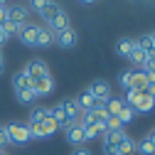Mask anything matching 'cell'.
Segmentation results:
<instances>
[{"label": "cell", "mask_w": 155, "mask_h": 155, "mask_svg": "<svg viewBox=\"0 0 155 155\" xmlns=\"http://www.w3.org/2000/svg\"><path fill=\"white\" fill-rule=\"evenodd\" d=\"M133 47H135V40H130V37H121V40L116 42V54H118V57H126V59H128V54H130Z\"/></svg>", "instance_id": "16"}, {"label": "cell", "mask_w": 155, "mask_h": 155, "mask_svg": "<svg viewBox=\"0 0 155 155\" xmlns=\"http://www.w3.org/2000/svg\"><path fill=\"white\" fill-rule=\"evenodd\" d=\"M30 84H32V81L27 79L25 71H17V74L12 76V86H15V91H17V89H30Z\"/></svg>", "instance_id": "22"}, {"label": "cell", "mask_w": 155, "mask_h": 155, "mask_svg": "<svg viewBox=\"0 0 155 155\" xmlns=\"http://www.w3.org/2000/svg\"><path fill=\"white\" fill-rule=\"evenodd\" d=\"M150 37H153V45H155V32H153V35H150Z\"/></svg>", "instance_id": "41"}, {"label": "cell", "mask_w": 155, "mask_h": 155, "mask_svg": "<svg viewBox=\"0 0 155 155\" xmlns=\"http://www.w3.org/2000/svg\"><path fill=\"white\" fill-rule=\"evenodd\" d=\"M130 76H133V69H128V71H123V74L118 76V84H121V86H123L126 91L130 89Z\"/></svg>", "instance_id": "33"}, {"label": "cell", "mask_w": 155, "mask_h": 155, "mask_svg": "<svg viewBox=\"0 0 155 155\" xmlns=\"http://www.w3.org/2000/svg\"><path fill=\"white\" fill-rule=\"evenodd\" d=\"M5 133H8V140L10 143H30L32 135H30V126L27 123H8L5 126Z\"/></svg>", "instance_id": "1"}, {"label": "cell", "mask_w": 155, "mask_h": 155, "mask_svg": "<svg viewBox=\"0 0 155 155\" xmlns=\"http://www.w3.org/2000/svg\"><path fill=\"white\" fill-rule=\"evenodd\" d=\"M0 155H3V153H0Z\"/></svg>", "instance_id": "42"}, {"label": "cell", "mask_w": 155, "mask_h": 155, "mask_svg": "<svg viewBox=\"0 0 155 155\" xmlns=\"http://www.w3.org/2000/svg\"><path fill=\"white\" fill-rule=\"evenodd\" d=\"M54 42L59 45V47H74L76 45V32L69 27V30H64V32H57L54 35Z\"/></svg>", "instance_id": "12"}, {"label": "cell", "mask_w": 155, "mask_h": 155, "mask_svg": "<svg viewBox=\"0 0 155 155\" xmlns=\"http://www.w3.org/2000/svg\"><path fill=\"white\" fill-rule=\"evenodd\" d=\"M40 126H42V130H45V135H47V138H49V135L57 130V123L52 121V116H49V108H47V116H45V118L40 121Z\"/></svg>", "instance_id": "25"}, {"label": "cell", "mask_w": 155, "mask_h": 155, "mask_svg": "<svg viewBox=\"0 0 155 155\" xmlns=\"http://www.w3.org/2000/svg\"><path fill=\"white\" fill-rule=\"evenodd\" d=\"M30 89L35 91L37 99H40V96H49L54 91V76L52 74H45V76H40V79H32Z\"/></svg>", "instance_id": "4"}, {"label": "cell", "mask_w": 155, "mask_h": 155, "mask_svg": "<svg viewBox=\"0 0 155 155\" xmlns=\"http://www.w3.org/2000/svg\"><path fill=\"white\" fill-rule=\"evenodd\" d=\"M5 42H8V35H5V32H3V30H0V47H3V45H5Z\"/></svg>", "instance_id": "39"}, {"label": "cell", "mask_w": 155, "mask_h": 155, "mask_svg": "<svg viewBox=\"0 0 155 155\" xmlns=\"http://www.w3.org/2000/svg\"><path fill=\"white\" fill-rule=\"evenodd\" d=\"M0 30H3V32L8 35V40H10L12 35H17V32H20V25H15V22H8V20H5V25L0 27Z\"/></svg>", "instance_id": "31"}, {"label": "cell", "mask_w": 155, "mask_h": 155, "mask_svg": "<svg viewBox=\"0 0 155 155\" xmlns=\"http://www.w3.org/2000/svg\"><path fill=\"white\" fill-rule=\"evenodd\" d=\"M67 140L71 143V145H84L86 140H84V126L76 121V123H71L69 128H67Z\"/></svg>", "instance_id": "10"}, {"label": "cell", "mask_w": 155, "mask_h": 155, "mask_svg": "<svg viewBox=\"0 0 155 155\" xmlns=\"http://www.w3.org/2000/svg\"><path fill=\"white\" fill-rule=\"evenodd\" d=\"M59 108H62V113L67 116V118L71 121V123H76V121H79V106H76V101L71 99V96H67V99H62L59 101Z\"/></svg>", "instance_id": "9"}, {"label": "cell", "mask_w": 155, "mask_h": 155, "mask_svg": "<svg viewBox=\"0 0 155 155\" xmlns=\"http://www.w3.org/2000/svg\"><path fill=\"white\" fill-rule=\"evenodd\" d=\"M49 45H54V32H52L49 27H40V30H37V42H35V47H49Z\"/></svg>", "instance_id": "14"}, {"label": "cell", "mask_w": 155, "mask_h": 155, "mask_svg": "<svg viewBox=\"0 0 155 155\" xmlns=\"http://www.w3.org/2000/svg\"><path fill=\"white\" fill-rule=\"evenodd\" d=\"M37 30H40V25H35V22H25V25L20 27V32H17L20 42L27 45V47H35V42H37Z\"/></svg>", "instance_id": "8"}, {"label": "cell", "mask_w": 155, "mask_h": 155, "mask_svg": "<svg viewBox=\"0 0 155 155\" xmlns=\"http://www.w3.org/2000/svg\"><path fill=\"white\" fill-rule=\"evenodd\" d=\"M81 3H96V0H81Z\"/></svg>", "instance_id": "40"}, {"label": "cell", "mask_w": 155, "mask_h": 155, "mask_svg": "<svg viewBox=\"0 0 155 155\" xmlns=\"http://www.w3.org/2000/svg\"><path fill=\"white\" fill-rule=\"evenodd\" d=\"M5 17H8V22H15V25L22 27L25 22H30V8H25V5H8Z\"/></svg>", "instance_id": "5"}, {"label": "cell", "mask_w": 155, "mask_h": 155, "mask_svg": "<svg viewBox=\"0 0 155 155\" xmlns=\"http://www.w3.org/2000/svg\"><path fill=\"white\" fill-rule=\"evenodd\" d=\"M22 71L27 74V79L32 81V79H40V76L49 74V67H47V62H45V59H30V62L25 64V69H22Z\"/></svg>", "instance_id": "6"}, {"label": "cell", "mask_w": 155, "mask_h": 155, "mask_svg": "<svg viewBox=\"0 0 155 155\" xmlns=\"http://www.w3.org/2000/svg\"><path fill=\"white\" fill-rule=\"evenodd\" d=\"M145 59H148V57H145V52H143L140 47H133V49H130V54H128V62H130V64H135V67H143V64H145Z\"/></svg>", "instance_id": "19"}, {"label": "cell", "mask_w": 155, "mask_h": 155, "mask_svg": "<svg viewBox=\"0 0 155 155\" xmlns=\"http://www.w3.org/2000/svg\"><path fill=\"white\" fill-rule=\"evenodd\" d=\"M104 130H123V123H121L118 118H116V116H108V121H106Z\"/></svg>", "instance_id": "30"}, {"label": "cell", "mask_w": 155, "mask_h": 155, "mask_svg": "<svg viewBox=\"0 0 155 155\" xmlns=\"http://www.w3.org/2000/svg\"><path fill=\"white\" fill-rule=\"evenodd\" d=\"M3 69H5V54H3V49H0V74H3Z\"/></svg>", "instance_id": "37"}, {"label": "cell", "mask_w": 155, "mask_h": 155, "mask_svg": "<svg viewBox=\"0 0 155 155\" xmlns=\"http://www.w3.org/2000/svg\"><path fill=\"white\" fill-rule=\"evenodd\" d=\"M10 140H8V133H5V126H0V148H5Z\"/></svg>", "instance_id": "35"}, {"label": "cell", "mask_w": 155, "mask_h": 155, "mask_svg": "<svg viewBox=\"0 0 155 155\" xmlns=\"http://www.w3.org/2000/svg\"><path fill=\"white\" fill-rule=\"evenodd\" d=\"M15 96H17V101L25 104V106L37 101V96H35V91H32V89H17V91H15Z\"/></svg>", "instance_id": "20"}, {"label": "cell", "mask_w": 155, "mask_h": 155, "mask_svg": "<svg viewBox=\"0 0 155 155\" xmlns=\"http://www.w3.org/2000/svg\"><path fill=\"white\" fill-rule=\"evenodd\" d=\"M145 86H148V76H145V71H143V69H140V71H133V76H130V89L145 94Z\"/></svg>", "instance_id": "15"}, {"label": "cell", "mask_w": 155, "mask_h": 155, "mask_svg": "<svg viewBox=\"0 0 155 155\" xmlns=\"http://www.w3.org/2000/svg\"><path fill=\"white\" fill-rule=\"evenodd\" d=\"M52 3V0H30V10H37V12H42L47 5Z\"/></svg>", "instance_id": "34"}, {"label": "cell", "mask_w": 155, "mask_h": 155, "mask_svg": "<svg viewBox=\"0 0 155 155\" xmlns=\"http://www.w3.org/2000/svg\"><path fill=\"white\" fill-rule=\"evenodd\" d=\"M106 121H108V113H106V108H104V104H101L99 108H94V111L84 113V121H81V123H89V126H99V128H104Z\"/></svg>", "instance_id": "7"}, {"label": "cell", "mask_w": 155, "mask_h": 155, "mask_svg": "<svg viewBox=\"0 0 155 155\" xmlns=\"http://www.w3.org/2000/svg\"><path fill=\"white\" fill-rule=\"evenodd\" d=\"M47 116V108H32V113H30V121H27V126H32V123H40L42 118Z\"/></svg>", "instance_id": "29"}, {"label": "cell", "mask_w": 155, "mask_h": 155, "mask_svg": "<svg viewBox=\"0 0 155 155\" xmlns=\"http://www.w3.org/2000/svg\"><path fill=\"white\" fill-rule=\"evenodd\" d=\"M123 106H126V104H123V99H108V101L104 104V108H106V113H108V116H116Z\"/></svg>", "instance_id": "21"}, {"label": "cell", "mask_w": 155, "mask_h": 155, "mask_svg": "<svg viewBox=\"0 0 155 155\" xmlns=\"http://www.w3.org/2000/svg\"><path fill=\"white\" fill-rule=\"evenodd\" d=\"M138 99H140V91H135V89H128V91H126V99H123V104H126L128 108H133Z\"/></svg>", "instance_id": "28"}, {"label": "cell", "mask_w": 155, "mask_h": 155, "mask_svg": "<svg viewBox=\"0 0 155 155\" xmlns=\"http://www.w3.org/2000/svg\"><path fill=\"white\" fill-rule=\"evenodd\" d=\"M69 27H71V25H69V15H67L64 10L57 15L52 22H49V30H52L54 35H57V32H64V30H69Z\"/></svg>", "instance_id": "13"}, {"label": "cell", "mask_w": 155, "mask_h": 155, "mask_svg": "<svg viewBox=\"0 0 155 155\" xmlns=\"http://www.w3.org/2000/svg\"><path fill=\"white\" fill-rule=\"evenodd\" d=\"M128 138L123 130H104V153L106 155H118V145Z\"/></svg>", "instance_id": "2"}, {"label": "cell", "mask_w": 155, "mask_h": 155, "mask_svg": "<svg viewBox=\"0 0 155 155\" xmlns=\"http://www.w3.org/2000/svg\"><path fill=\"white\" fill-rule=\"evenodd\" d=\"M71 155H91V153H89V150H86V148H76V150H74V153H71Z\"/></svg>", "instance_id": "36"}, {"label": "cell", "mask_w": 155, "mask_h": 155, "mask_svg": "<svg viewBox=\"0 0 155 155\" xmlns=\"http://www.w3.org/2000/svg\"><path fill=\"white\" fill-rule=\"evenodd\" d=\"M81 126H84V140H94L99 135H104V128L99 126H89V123H81Z\"/></svg>", "instance_id": "23"}, {"label": "cell", "mask_w": 155, "mask_h": 155, "mask_svg": "<svg viewBox=\"0 0 155 155\" xmlns=\"http://www.w3.org/2000/svg\"><path fill=\"white\" fill-rule=\"evenodd\" d=\"M5 20H8V17H5V8H0V27L5 25Z\"/></svg>", "instance_id": "38"}, {"label": "cell", "mask_w": 155, "mask_h": 155, "mask_svg": "<svg viewBox=\"0 0 155 155\" xmlns=\"http://www.w3.org/2000/svg\"><path fill=\"white\" fill-rule=\"evenodd\" d=\"M135 153H143V155H155V145L148 140V135H145L140 143H135Z\"/></svg>", "instance_id": "24"}, {"label": "cell", "mask_w": 155, "mask_h": 155, "mask_svg": "<svg viewBox=\"0 0 155 155\" xmlns=\"http://www.w3.org/2000/svg\"><path fill=\"white\" fill-rule=\"evenodd\" d=\"M133 116H135V111H133V108H128V106H123V108H121L118 113H116V118H118V121H121V123L126 126L128 121H133Z\"/></svg>", "instance_id": "27"}, {"label": "cell", "mask_w": 155, "mask_h": 155, "mask_svg": "<svg viewBox=\"0 0 155 155\" xmlns=\"http://www.w3.org/2000/svg\"><path fill=\"white\" fill-rule=\"evenodd\" d=\"M140 69L145 71V76H148V79H155V59H145V64H143Z\"/></svg>", "instance_id": "32"}, {"label": "cell", "mask_w": 155, "mask_h": 155, "mask_svg": "<svg viewBox=\"0 0 155 155\" xmlns=\"http://www.w3.org/2000/svg\"><path fill=\"white\" fill-rule=\"evenodd\" d=\"M153 108H155V99L148 96V94H140V99L135 101V106H133V111H140V113H148Z\"/></svg>", "instance_id": "17"}, {"label": "cell", "mask_w": 155, "mask_h": 155, "mask_svg": "<svg viewBox=\"0 0 155 155\" xmlns=\"http://www.w3.org/2000/svg\"><path fill=\"white\" fill-rule=\"evenodd\" d=\"M86 91H89V94H91L99 104H106V101L111 99V84H108L106 79H94V81L89 84V89H86Z\"/></svg>", "instance_id": "3"}, {"label": "cell", "mask_w": 155, "mask_h": 155, "mask_svg": "<svg viewBox=\"0 0 155 155\" xmlns=\"http://www.w3.org/2000/svg\"><path fill=\"white\" fill-rule=\"evenodd\" d=\"M74 101H76V106H79V111H81V113H89V111H94V108H99V106H101V104L96 101L89 91H84L81 96H76Z\"/></svg>", "instance_id": "11"}, {"label": "cell", "mask_w": 155, "mask_h": 155, "mask_svg": "<svg viewBox=\"0 0 155 155\" xmlns=\"http://www.w3.org/2000/svg\"><path fill=\"white\" fill-rule=\"evenodd\" d=\"M59 12H62V8H59V5H57L54 0H52V3H49V5H47V8L42 10V12H40V15H42V20H45V22L49 25V22H52V20H54V17L59 15Z\"/></svg>", "instance_id": "18"}, {"label": "cell", "mask_w": 155, "mask_h": 155, "mask_svg": "<svg viewBox=\"0 0 155 155\" xmlns=\"http://www.w3.org/2000/svg\"><path fill=\"white\" fill-rule=\"evenodd\" d=\"M133 153H135V140L133 138H126L118 145V155H133Z\"/></svg>", "instance_id": "26"}]
</instances>
